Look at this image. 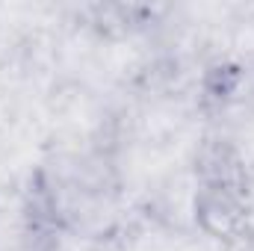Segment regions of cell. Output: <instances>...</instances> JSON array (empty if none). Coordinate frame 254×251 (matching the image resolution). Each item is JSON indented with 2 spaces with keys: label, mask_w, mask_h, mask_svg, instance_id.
Returning a JSON list of instances; mask_svg holds the SVG:
<instances>
[{
  "label": "cell",
  "mask_w": 254,
  "mask_h": 251,
  "mask_svg": "<svg viewBox=\"0 0 254 251\" xmlns=\"http://www.w3.org/2000/svg\"><path fill=\"white\" fill-rule=\"evenodd\" d=\"M195 216L201 228L216 240L234 237L246 225V216H249L246 181L237 160L222 148L207 151L198 163Z\"/></svg>",
  "instance_id": "6da1fadb"
}]
</instances>
